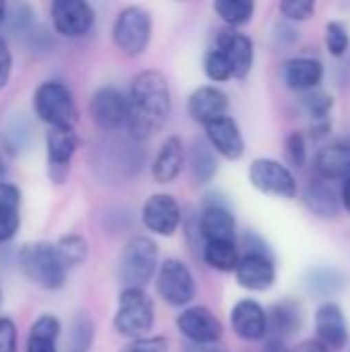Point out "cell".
Segmentation results:
<instances>
[{"label":"cell","mask_w":350,"mask_h":352,"mask_svg":"<svg viewBox=\"0 0 350 352\" xmlns=\"http://www.w3.org/2000/svg\"><path fill=\"white\" fill-rule=\"evenodd\" d=\"M126 128L132 138L146 140L159 134L171 113V89L163 72L142 70L132 78L128 93Z\"/></svg>","instance_id":"cell-1"},{"label":"cell","mask_w":350,"mask_h":352,"mask_svg":"<svg viewBox=\"0 0 350 352\" xmlns=\"http://www.w3.org/2000/svg\"><path fill=\"white\" fill-rule=\"evenodd\" d=\"M19 268L43 291H60L66 285L68 270L60 262L54 243L50 241H35L27 243L19 250Z\"/></svg>","instance_id":"cell-2"},{"label":"cell","mask_w":350,"mask_h":352,"mask_svg":"<svg viewBox=\"0 0 350 352\" xmlns=\"http://www.w3.org/2000/svg\"><path fill=\"white\" fill-rule=\"evenodd\" d=\"M159 268V245L146 235L132 237L118 260V276L124 289H144Z\"/></svg>","instance_id":"cell-3"},{"label":"cell","mask_w":350,"mask_h":352,"mask_svg":"<svg viewBox=\"0 0 350 352\" xmlns=\"http://www.w3.org/2000/svg\"><path fill=\"white\" fill-rule=\"evenodd\" d=\"M33 111L50 128H74L78 107L68 85L60 80H43L33 93Z\"/></svg>","instance_id":"cell-4"},{"label":"cell","mask_w":350,"mask_h":352,"mask_svg":"<svg viewBox=\"0 0 350 352\" xmlns=\"http://www.w3.org/2000/svg\"><path fill=\"white\" fill-rule=\"evenodd\" d=\"M155 326V303L144 289H122L113 316V330L130 340L144 338Z\"/></svg>","instance_id":"cell-5"},{"label":"cell","mask_w":350,"mask_h":352,"mask_svg":"<svg viewBox=\"0 0 350 352\" xmlns=\"http://www.w3.org/2000/svg\"><path fill=\"white\" fill-rule=\"evenodd\" d=\"M153 37V16L142 6H126L118 12L113 27H111V39L116 47L128 56L136 58L142 56L151 43Z\"/></svg>","instance_id":"cell-6"},{"label":"cell","mask_w":350,"mask_h":352,"mask_svg":"<svg viewBox=\"0 0 350 352\" xmlns=\"http://www.w3.org/2000/svg\"><path fill=\"white\" fill-rule=\"evenodd\" d=\"M157 295L171 307H186L196 297V280L188 264L179 258H167L157 268Z\"/></svg>","instance_id":"cell-7"},{"label":"cell","mask_w":350,"mask_h":352,"mask_svg":"<svg viewBox=\"0 0 350 352\" xmlns=\"http://www.w3.org/2000/svg\"><path fill=\"white\" fill-rule=\"evenodd\" d=\"M248 179L250 184L266 194V196H276V198H295L297 196V179L293 175V171L283 165L281 161L262 157L252 161L250 169H248Z\"/></svg>","instance_id":"cell-8"},{"label":"cell","mask_w":350,"mask_h":352,"mask_svg":"<svg viewBox=\"0 0 350 352\" xmlns=\"http://www.w3.org/2000/svg\"><path fill=\"white\" fill-rule=\"evenodd\" d=\"M175 326L179 334L194 346H212L223 338V324L204 305L186 307L177 318Z\"/></svg>","instance_id":"cell-9"},{"label":"cell","mask_w":350,"mask_h":352,"mask_svg":"<svg viewBox=\"0 0 350 352\" xmlns=\"http://www.w3.org/2000/svg\"><path fill=\"white\" fill-rule=\"evenodd\" d=\"M78 134L74 128H50L45 132L47 175L54 184H64L70 171L72 157L78 151Z\"/></svg>","instance_id":"cell-10"},{"label":"cell","mask_w":350,"mask_h":352,"mask_svg":"<svg viewBox=\"0 0 350 352\" xmlns=\"http://www.w3.org/2000/svg\"><path fill=\"white\" fill-rule=\"evenodd\" d=\"M140 219L144 229L153 235L173 237L182 225V206L171 194L157 192L144 200Z\"/></svg>","instance_id":"cell-11"},{"label":"cell","mask_w":350,"mask_h":352,"mask_svg":"<svg viewBox=\"0 0 350 352\" xmlns=\"http://www.w3.org/2000/svg\"><path fill=\"white\" fill-rule=\"evenodd\" d=\"M198 233L204 243L208 241H237V221L227 202L217 200V194L204 196L202 212L198 219Z\"/></svg>","instance_id":"cell-12"},{"label":"cell","mask_w":350,"mask_h":352,"mask_svg":"<svg viewBox=\"0 0 350 352\" xmlns=\"http://www.w3.org/2000/svg\"><path fill=\"white\" fill-rule=\"evenodd\" d=\"M50 19L62 37L80 39L95 25V10L85 0H56L50 6Z\"/></svg>","instance_id":"cell-13"},{"label":"cell","mask_w":350,"mask_h":352,"mask_svg":"<svg viewBox=\"0 0 350 352\" xmlns=\"http://www.w3.org/2000/svg\"><path fill=\"white\" fill-rule=\"evenodd\" d=\"M235 280L241 289L264 293L276 283V266L270 252H243L235 266Z\"/></svg>","instance_id":"cell-14"},{"label":"cell","mask_w":350,"mask_h":352,"mask_svg":"<svg viewBox=\"0 0 350 352\" xmlns=\"http://www.w3.org/2000/svg\"><path fill=\"white\" fill-rule=\"evenodd\" d=\"M89 116L99 130L113 132L126 126L128 99L116 87H101L93 93L89 101Z\"/></svg>","instance_id":"cell-15"},{"label":"cell","mask_w":350,"mask_h":352,"mask_svg":"<svg viewBox=\"0 0 350 352\" xmlns=\"http://www.w3.org/2000/svg\"><path fill=\"white\" fill-rule=\"evenodd\" d=\"M204 140L210 148L227 161H239L245 153V140L235 118L223 116L204 126Z\"/></svg>","instance_id":"cell-16"},{"label":"cell","mask_w":350,"mask_h":352,"mask_svg":"<svg viewBox=\"0 0 350 352\" xmlns=\"http://www.w3.org/2000/svg\"><path fill=\"white\" fill-rule=\"evenodd\" d=\"M316 334L318 342L328 352L342 351L349 342V324L344 311L338 303L326 301L316 314Z\"/></svg>","instance_id":"cell-17"},{"label":"cell","mask_w":350,"mask_h":352,"mask_svg":"<svg viewBox=\"0 0 350 352\" xmlns=\"http://www.w3.org/2000/svg\"><path fill=\"white\" fill-rule=\"evenodd\" d=\"M231 328L245 342H258L268 334L266 309L254 299H241L231 309Z\"/></svg>","instance_id":"cell-18"},{"label":"cell","mask_w":350,"mask_h":352,"mask_svg":"<svg viewBox=\"0 0 350 352\" xmlns=\"http://www.w3.org/2000/svg\"><path fill=\"white\" fill-rule=\"evenodd\" d=\"M217 50L225 54V58L231 64L233 78H245L252 72L254 66V41L237 31V29H225L217 37Z\"/></svg>","instance_id":"cell-19"},{"label":"cell","mask_w":350,"mask_h":352,"mask_svg":"<svg viewBox=\"0 0 350 352\" xmlns=\"http://www.w3.org/2000/svg\"><path fill=\"white\" fill-rule=\"evenodd\" d=\"M229 111V97L212 85H202L188 97V113L200 126H206Z\"/></svg>","instance_id":"cell-20"},{"label":"cell","mask_w":350,"mask_h":352,"mask_svg":"<svg viewBox=\"0 0 350 352\" xmlns=\"http://www.w3.org/2000/svg\"><path fill=\"white\" fill-rule=\"evenodd\" d=\"M186 167V146L179 136H169L155 155L153 179L161 186L173 184Z\"/></svg>","instance_id":"cell-21"},{"label":"cell","mask_w":350,"mask_h":352,"mask_svg":"<svg viewBox=\"0 0 350 352\" xmlns=\"http://www.w3.org/2000/svg\"><path fill=\"white\" fill-rule=\"evenodd\" d=\"M324 78V64L316 58H291L283 66V80L293 91H314Z\"/></svg>","instance_id":"cell-22"},{"label":"cell","mask_w":350,"mask_h":352,"mask_svg":"<svg viewBox=\"0 0 350 352\" xmlns=\"http://www.w3.org/2000/svg\"><path fill=\"white\" fill-rule=\"evenodd\" d=\"M268 320V332H272V338L283 340L289 336H295L303 326V311L297 301H281L272 305L270 311H266Z\"/></svg>","instance_id":"cell-23"},{"label":"cell","mask_w":350,"mask_h":352,"mask_svg":"<svg viewBox=\"0 0 350 352\" xmlns=\"http://www.w3.org/2000/svg\"><path fill=\"white\" fill-rule=\"evenodd\" d=\"M21 227V190L10 184H0V243L14 239Z\"/></svg>","instance_id":"cell-24"},{"label":"cell","mask_w":350,"mask_h":352,"mask_svg":"<svg viewBox=\"0 0 350 352\" xmlns=\"http://www.w3.org/2000/svg\"><path fill=\"white\" fill-rule=\"evenodd\" d=\"M303 202L311 214H316L318 219H326V221L336 219L340 212V206H342L336 190L324 179L307 186V190L303 194Z\"/></svg>","instance_id":"cell-25"},{"label":"cell","mask_w":350,"mask_h":352,"mask_svg":"<svg viewBox=\"0 0 350 352\" xmlns=\"http://www.w3.org/2000/svg\"><path fill=\"white\" fill-rule=\"evenodd\" d=\"M316 167L326 179H347L350 177V144L332 142L320 148L316 157Z\"/></svg>","instance_id":"cell-26"},{"label":"cell","mask_w":350,"mask_h":352,"mask_svg":"<svg viewBox=\"0 0 350 352\" xmlns=\"http://www.w3.org/2000/svg\"><path fill=\"white\" fill-rule=\"evenodd\" d=\"M62 324L52 314H41L29 328L25 352H58Z\"/></svg>","instance_id":"cell-27"},{"label":"cell","mask_w":350,"mask_h":352,"mask_svg":"<svg viewBox=\"0 0 350 352\" xmlns=\"http://www.w3.org/2000/svg\"><path fill=\"white\" fill-rule=\"evenodd\" d=\"M239 256L237 241H208L202 248L204 262L217 272H235Z\"/></svg>","instance_id":"cell-28"},{"label":"cell","mask_w":350,"mask_h":352,"mask_svg":"<svg viewBox=\"0 0 350 352\" xmlns=\"http://www.w3.org/2000/svg\"><path fill=\"white\" fill-rule=\"evenodd\" d=\"M344 285H347L344 276L338 270L326 268V266L314 268L305 276V289L314 297H332V295L340 293L344 289Z\"/></svg>","instance_id":"cell-29"},{"label":"cell","mask_w":350,"mask_h":352,"mask_svg":"<svg viewBox=\"0 0 350 352\" xmlns=\"http://www.w3.org/2000/svg\"><path fill=\"white\" fill-rule=\"evenodd\" d=\"M190 167H192V175L196 179V184H208L212 182V177L219 171V161H217V153L210 148V144L206 140H196L192 146V157H190Z\"/></svg>","instance_id":"cell-30"},{"label":"cell","mask_w":350,"mask_h":352,"mask_svg":"<svg viewBox=\"0 0 350 352\" xmlns=\"http://www.w3.org/2000/svg\"><path fill=\"white\" fill-rule=\"evenodd\" d=\"M93 340H95V324L87 311H78L70 322L64 352H91Z\"/></svg>","instance_id":"cell-31"},{"label":"cell","mask_w":350,"mask_h":352,"mask_svg":"<svg viewBox=\"0 0 350 352\" xmlns=\"http://www.w3.org/2000/svg\"><path fill=\"white\" fill-rule=\"evenodd\" d=\"M2 142H4V151L12 157L21 155L29 144H31V138H33V130L29 126V122L23 118V113H19L17 118H12L10 122L4 124V130L0 134Z\"/></svg>","instance_id":"cell-32"},{"label":"cell","mask_w":350,"mask_h":352,"mask_svg":"<svg viewBox=\"0 0 350 352\" xmlns=\"http://www.w3.org/2000/svg\"><path fill=\"white\" fill-rule=\"evenodd\" d=\"M56 254L60 258V262L64 264L66 270L78 268L80 264H85L87 256H89V243L83 235L70 233V235H62L58 239V243H54Z\"/></svg>","instance_id":"cell-33"},{"label":"cell","mask_w":350,"mask_h":352,"mask_svg":"<svg viewBox=\"0 0 350 352\" xmlns=\"http://www.w3.org/2000/svg\"><path fill=\"white\" fill-rule=\"evenodd\" d=\"M212 10L221 16L223 23H227L231 29L243 27L252 21L256 4L252 0H217L212 4Z\"/></svg>","instance_id":"cell-34"},{"label":"cell","mask_w":350,"mask_h":352,"mask_svg":"<svg viewBox=\"0 0 350 352\" xmlns=\"http://www.w3.org/2000/svg\"><path fill=\"white\" fill-rule=\"evenodd\" d=\"M202 68H204V74L212 80V82H225L229 78H233V70H231V64L229 60L225 58V54L217 47L208 50L204 54V60H202Z\"/></svg>","instance_id":"cell-35"},{"label":"cell","mask_w":350,"mask_h":352,"mask_svg":"<svg viewBox=\"0 0 350 352\" xmlns=\"http://www.w3.org/2000/svg\"><path fill=\"white\" fill-rule=\"evenodd\" d=\"M326 47L334 58H342L350 47V31L342 21H330L326 27Z\"/></svg>","instance_id":"cell-36"},{"label":"cell","mask_w":350,"mask_h":352,"mask_svg":"<svg viewBox=\"0 0 350 352\" xmlns=\"http://www.w3.org/2000/svg\"><path fill=\"white\" fill-rule=\"evenodd\" d=\"M303 105L309 111V116L314 118V122H320V120H330L328 116L334 105V99L330 93L314 89V91H307V95L303 97Z\"/></svg>","instance_id":"cell-37"},{"label":"cell","mask_w":350,"mask_h":352,"mask_svg":"<svg viewBox=\"0 0 350 352\" xmlns=\"http://www.w3.org/2000/svg\"><path fill=\"white\" fill-rule=\"evenodd\" d=\"M278 8L287 21L301 23V21L311 19V14L316 10V2L314 0H283Z\"/></svg>","instance_id":"cell-38"},{"label":"cell","mask_w":350,"mask_h":352,"mask_svg":"<svg viewBox=\"0 0 350 352\" xmlns=\"http://www.w3.org/2000/svg\"><path fill=\"white\" fill-rule=\"evenodd\" d=\"M31 23H33V12H31V8H29V6H25V4L8 6L4 25H8V29H10V31H14V33H23V31H27V29L31 27Z\"/></svg>","instance_id":"cell-39"},{"label":"cell","mask_w":350,"mask_h":352,"mask_svg":"<svg viewBox=\"0 0 350 352\" xmlns=\"http://www.w3.org/2000/svg\"><path fill=\"white\" fill-rule=\"evenodd\" d=\"M120 352H169V340L165 336H144L130 340Z\"/></svg>","instance_id":"cell-40"},{"label":"cell","mask_w":350,"mask_h":352,"mask_svg":"<svg viewBox=\"0 0 350 352\" xmlns=\"http://www.w3.org/2000/svg\"><path fill=\"white\" fill-rule=\"evenodd\" d=\"M287 159L291 161L293 167L301 169L305 165V159H307V144H305V138L301 132H293L289 138H287Z\"/></svg>","instance_id":"cell-41"},{"label":"cell","mask_w":350,"mask_h":352,"mask_svg":"<svg viewBox=\"0 0 350 352\" xmlns=\"http://www.w3.org/2000/svg\"><path fill=\"white\" fill-rule=\"evenodd\" d=\"M17 346H19L17 324L10 318L0 316V352H17Z\"/></svg>","instance_id":"cell-42"},{"label":"cell","mask_w":350,"mask_h":352,"mask_svg":"<svg viewBox=\"0 0 350 352\" xmlns=\"http://www.w3.org/2000/svg\"><path fill=\"white\" fill-rule=\"evenodd\" d=\"M12 74V52L8 47V41L0 35V91L6 89Z\"/></svg>","instance_id":"cell-43"},{"label":"cell","mask_w":350,"mask_h":352,"mask_svg":"<svg viewBox=\"0 0 350 352\" xmlns=\"http://www.w3.org/2000/svg\"><path fill=\"white\" fill-rule=\"evenodd\" d=\"M262 352H295L291 351L283 340H276V338H270L266 344H264V349H262Z\"/></svg>","instance_id":"cell-44"},{"label":"cell","mask_w":350,"mask_h":352,"mask_svg":"<svg viewBox=\"0 0 350 352\" xmlns=\"http://www.w3.org/2000/svg\"><path fill=\"white\" fill-rule=\"evenodd\" d=\"M295 352H328L318 340H305L303 344H299V349Z\"/></svg>","instance_id":"cell-45"},{"label":"cell","mask_w":350,"mask_h":352,"mask_svg":"<svg viewBox=\"0 0 350 352\" xmlns=\"http://www.w3.org/2000/svg\"><path fill=\"white\" fill-rule=\"evenodd\" d=\"M340 204L350 212V177L342 182V190H340Z\"/></svg>","instance_id":"cell-46"},{"label":"cell","mask_w":350,"mask_h":352,"mask_svg":"<svg viewBox=\"0 0 350 352\" xmlns=\"http://www.w3.org/2000/svg\"><path fill=\"white\" fill-rule=\"evenodd\" d=\"M186 352H223V351H217L215 346H194V344H188V346H186Z\"/></svg>","instance_id":"cell-47"},{"label":"cell","mask_w":350,"mask_h":352,"mask_svg":"<svg viewBox=\"0 0 350 352\" xmlns=\"http://www.w3.org/2000/svg\"><path fill=\"white\" fill-rule=\"evenodd\" d=\"M6 10H8V4L0 0V27H2L4 21H6Z\"/></svg>","instance_id":"cell-48"},{"label":"cell","mask_w":350,"mask_h":352,"mask_svg":"<svg viewBox=\"0 0 350 352\" xmlns=\"http://www.w3.org/2000/svg\"><path fill=\"white\" fill-rule=\"evenodd\" d=\"M4 175H6V167H4V163H2V159H0V184L4 182Z\"/></svg>","instance_id":"cell-49"},{"label":"cell","mask_w":350,"mask_h":352,"mask_svg":"<svg viewBox=\"0 0 350 352\" xmlns=\"http://www.w3.org/2000/svg\"><path fill=\"white\" fill-rule=\"evenodd\" d=\"M0 305H2V291H0Z\"/></svg>","instance_id":"cell-50"}]
</instances>
